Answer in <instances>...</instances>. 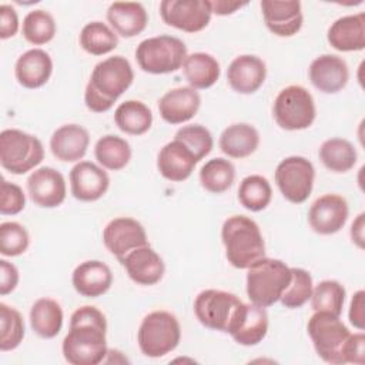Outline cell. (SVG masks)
<instances>
[{
  "mask_svg": "<svg viewBox=\"0 0 365 365\" xmlns=\"http://www.w3.org/2000/svg\"><path fill=\"white\" fill-rule=\"evenodd\" d=\"M118 44L115 31L103 21L87 23L80 31V46L93 56H103L113 51Z\"/></svg>",
  "mask_w": 365,
  "mask_h": 365,
  "instance_id": "obj_35",
  "label": "cell"
},
{
  "mask_svg": "<svg viewBox=\"0 0 365 365\" xmlns=\"http://www.w3.org/2000/svg\"><path fill=\"white\" fill-rule=\"evenodd\" d=\"M268 331V314L264 307L244 304L240 307L237 317L228 331L235 342L244 346L259 344Z\"/></svg>",
  "mask_w": 365,
  "mask_h": 365,
  "instance_id": "obj_18",
  "label": "cell"
},
{
  "mask_svg": "<svg viewBox=\"0 0 365 365\" xmlns=\"http://www.w3.org/2000/svg\"><path fill=\"white\" fill-rule=\"evenodd\" d=\"M24 338V321L20 312L0 302V351L16 349Z\"/></svg>",
  "mask_w": 365,
  "mask_h": 365,
  "instance_id": "obj_40",
  "label": "cell"
},
{
  "mask_svg": "<svg viewBox=\"0 0 365 365\" xmlns=\"http://www.w3.org/2000/svg\"><path fill=\"white\" fill-rule=\"evenodd\" d=\"M27 191L36 205L54 208L66 200V180L56 168L40 167L29 175Z\"/></svg>",
  "mask_w": 365,
  "mask_h": 365,
  "instance_id": "obj_15",
  "label": "cell"
},
{
  "mask_svg": "<svg viewBox=\"0 0 365 365\" xmlns=\"http://www.w3.org/2000/svg\"><path fill=\"white\" fill-rule=\"evenodd\" d=\"M242 301L232 292L204 289L194 299V314L205 328L228 332Z\"/></svg>",
  "mask_w": 365,
  "mask_h": 365,
  "instance_id": "obj_10",
  "label": "cell"
},
{
  "mask_svg": "<svg viewBox=\"0 0 365 365\" xmlns=\"http://www.w3.org/2000/svg\"><path fill=\"white\" fill-rule=\"evenodd\" d=\"M30 325L44 339L57 336L63 327V309L60 304L51 298H38L30 309Z\"/></svg>",
  "mask_w": 365,
  "mask_h": 365,
  "instance_id": "obj_31",
  "label": "cell"
},
{
  "mask_svg": "<svg viewBox=\"0 0 365 365\" xmlns=\"http://www.w3.org/2000/svg\"><path fill=\"white\" fill-rule=\"evenodd\" d=\"M308 74L312 86L325 94L341 91L349 80V70L345 60L335 54H322L314 58Z\"/></svg>",
  "mask_w": 365,
  "mask_h": 365,
  "instance_id": "obj_19",
  "label": "cell"
},
{
  "mask_svg": "<svg viewBox=\"0 0 365 365\" xmlns=\"http://www.w3.org/2000/svg\"><path fill=\"white\" fill-rule=\"evenodd\" d=\"M315 168L309 160L301 155H291L279 161L275 168V182L281 194L294 204L308 200L312 192Z\"/></svg>",
  "mask_w": 365,
  "mask_h": 365,
  "instance_id": "obj_11",
  "label": "cell"
},
{
  "mask_svg": "<svg viewBox=\"0 0 365 365\" xmlns=\"http://www.w3.org/2000/svg\"><path fill=\"white\" fill-rule=\"evenodd\" d=\"M19 30L17 11L10 4L0 6V38L6 40L16 36Z\"/></svg>",
  "mask_w": 365,
  "mask_h": 365,
  "instance_id": "obj_46",
  "label": "cell"
},
{
  "mask_svg": "<svg viewBox=\"0 0 365 365\" xmlns=\"http://www.w3.org/2000/svg\"><path fill=\"white\" fill-rule=\"evenodd\" d=\"M94 155L98 164L104 168L118 171L124 168L131 160V147L124 138L107 134L97 140Z\"/></svg>",
  "mask_w": 365,
  "mask_h": 365,
  "instance_id": "obj_33",
  "label": "cell"
},
{
  "mask_svg": "<svg viewBox=\"0 0 365 365\" xmlns=\"http://www.w3.org/2000/svg\"><path fill=\"white\" fill-rule=\"evenodd\" d=\"M307 331L319 358L334 365L345 364L344 349L351 332L339 317L324 311H315L308 321Z\"/></svg>",
  "mask_w": 365,
  "mask_h": 365,
  "instance_id": "obj_7",
  "label": "cell"
},
{
  "mask_svg": "<svg viewBox=\"0 0 365 365\" xmlns=\"http://www.w3.org/2000/svg\"><path fill=\"white\" fill-rule=\"evenodd\" d=\"M235 180V167L231 161L217 157L208 160L200 170L201 185L212 194L227 191Z\"/></svg>",
  "mask_w": 365,
  "mask_h": 365,
  "instance_id": "obj_36",
  "label": "cell"
},
{
  "mask_svg": "<svg viewBox=\"0 0 365 365\" xmlns=\"http://www.w3.org/2000/svg\"><path fill=\"white\" fill-rule=\"evenodd\" d=\"M110 187L108 174L94 163L80 161L70 171V188L80 201H97Z\"/></svg>",
  "mask_w": 365,
  "mask_h": 365,
  "instance_id": "obj_17",
  "label": "cell"
},
{
  "mask_svg": "<svg viewBox=\"0 0 365 365\" xmlns=\"http://www.w3.org/2000/svg\"><path fill=\"white\" fill-rule=\"evenodd\" d=\"M200 104L201 97L195 88L175 87L160 98L158 111L165 123L182 124L197 114Z\"/></svg>",
  "mask_w": 365,
  "mask_h": 365,
  "instance_id": "obj_21",
  "label": "cell"
},
{
  "mask_svg": "<svg viewBox=\"0 0 365 365\" xmlns=\"http://www.w3.org/2000/svg\"><path fill=\"white\" fill-rule=\"evenodd\" d=\"M365 335L362 332L351 334L345 349H344V361L345 364H359L362 365L365 361Z\"/></svg>",
  "mask_w": 365,
  "mask_h": 365,
  "instance_id": "obj_45",
  "label": "cell"
},
{
  "mask_svg": "<svg viewBox=\"0 0 365 365\" xmlns=\"http://www.w3.org/2000/svg\"><path fill=\"white\" fill-rule=\"evenodd\" d=\"M364 212H361L356 220L352 222L351 225V238H352V242L356 244L358 248L364 250V227H365V222H364Z\"/></svg>",
  "mask_w": 365,
  "mask_h": 365,
  "instance_id": "obj_50",
  "label": "cell"
},
{
  "mask_svg": "<svg viewBox=\"0 0 365 365\" xmlns=\"http://www.w3.org/2000/svg\"><path fill=\"white\" fill-rule=\"evenodd\" d=\"M107 321L104 314L91 305L76 309L70 318V329L63 339L64 359L71 365H97L108 354Z\"/></svg>",
  "mask_w": 365,
  "mask_h": 365,
  "instance_id": "obj_1",
  "label": "cell"
},
{
  "mask_svg": "<svg viewBox=\"0 0 365 365\" xmlns=\"http://www.w3.org/2000/svg\"><path fill=\"white\" fill-rule=\"evenodd\" d=\"M90 134L78 124H64L58 127L50 138L53 155L64 163L81 160L88 148Z\"/></svg>",
  "mask_w": 365,
  "mask_h": 365,
  "instance_id": "obj_25",
  "label": "cell"
},
{
  "mask_svg": "<svg viewBox=\"0 0 365 365\" xmlns=\"http://www.w3.org/2000/svg\"><path fill=\"white\" fill-rule=\"evenodd\" d=\"M44 158L41 141L21 130L7 128L0 133V164L11 174H26Z\"/></svg>",
  "mask_w": 365,
  "mask_h": 365,
  "instance_id": "obj_8",
  "label": "cell"
},
{
  "mask_svg": "<svg viewBox=\"0 0 365 365\" xmlns=\"http://www.w3.org/2000/svg\"><path fill=\"white\" fill-rule=\"evenodd\" d=\"M265 63L252 54H242L235 57L227 70V80L230 87L240 94L255 93L265 81Z\"/></svg>",
  "mask_w": 365,
  "mask_h": 365,
  "instance_id": "obj_20",
  "label": "cell"
},
{
  "mask_svg": "<svg viewBox=\"0 0 365 365\" xmlns=\"http://www.w3.org/2000/svg\"><path fill=\"white\" fill-rule=\"evenodd\" d=\"M71 282L80 295L97 298L110 289L113 274L107 264L98 259H88L74 268Z\"/></svg>",
  "mask_w": 365,
  "mask_h": 365,
  "instance_id": "obj_23",
  "label": "cell"
},
{
  "mask_svg": "<svg viewBox=\"0 0 365 365\" xmlns=\"http://www.w3.org/2000/svg\"><path fill=\"white\" fill-rule=\"evenodd\" d=\"M160 14L165 24L185 33H197L208 26L212 10L207 0H163Z\"/></svg>",
  "mask_w": 365,
  "mask_h": 365,
  "instance_id": "obj_12",
  "label": "cell"
},
{
  "mask_svg": "<svg viewBox=\"0 0 365 365\" xmlns=\"http://www.w3.org/2000/svg\"><path fill=\"white\" fill-rule=\"evenodd\" d=\"M272 188L269 181L258 174L242 178L238 187V200L241 205L252 212L262 211L271 202Z\"/></svg>",
  "mask_w": 365,
  "mask_h": 365,
  "instance_id": "obj_37",
  "label": "cell"
},
{
  "mask_svg": "<svg viewBox=\"0 0 365 365\" xmlns=\"http://www.w3.org/2000/svg\"><path fill=\"white\" fill-rule=\"evenodd\" d=\"M210 4H211L212 13H215L218 16H228V14H232L234 11H237L238 9H241L242 6H245L247 3L228 1V0H214V1H210Z\"/></svg>",
  "mask_w": 365,
  "mask_h": 365,
  "instance_id": "obj_49",
  "label": "cell"
},
{
  "mask_svg": "<svg viewBox=\"0 0 365 365\" xmlns=\"http://www.w3.org/2000/svg\"><path fill=\"white\" fill-rule=\"evenodd\" d=\"M309 299L314 311H324L341 317L345 301V288L338 281L324 279L312 288Z\"/></svg>",
  "mask_w": 365,
  "mask_h": 365,
  "instance_id": "obj_38",
  "label": "cell"
},
{
  "mask_svg": "<svg viewBox=\"0 0 365 365\" xmlns=\"http://www.w3.org/2000/svg\"><path fill=\"white\" fill-rule=\"evenodd\" d=\"M198 160L178 140L167 143L157 155V168L160 174L170 181H184L194 171Z\"/></svg>",
  "mask_w": 365,
  "mask_h": 365,
  "instance_id": "obj_24",
  "label": "cell"
},
{
  "mask_svg": "<svg viewBox=\"0 0 365 365\" xmlns=\"http://www.w3.org/2000/svg\"><path fill=\"white\" fill-rule=\"evenodd\" d=\"M120 264L125 268L128 277L140 285L157 284L165 271L163 258L150 245L130 251L120 259Z\"/></svg>",
  "mask_w": 365,
  "mask_h": 365,
  "instance_id": "obj_22",
  "label": "cell"
},
{
  "mask_svg": "<svg viewBox=\"0 0 365 365\" xmlns=\"http://www.w3.org/2000/svg\"><path fill=\"white\" fill-rule=\"evenodd\" d=\"M106 248L120 261L130 251L148 245L144 227L134 218L118 217L111 220L103 231Z\"/></svg>",
  "mask_w": 365,
  "mask_h": 365,
  "instance_id": "obj_13",
  "label": "cell"
},
{
  "mask_svg": "<svg viewBox=\"0 0 365 365\" xmlns=\"http://www.w3.org/2000/svg\"><path fill=\"white\" fill-rule=\"evenodd\" d=\"M53 73V61L48 53L41 48H31L23 53L14 66V76L20 86L38 88L44 86Z\"/></svg>",
  "mask_w": 365,
  "mask_h": 365,
  "instance_id": "obj_27",
  "label": "cell"
},
{
  "mask_svg": "<svg viewBox=\"0 0 365 365\" xmlns=\"http://www.w3.org/2000/svg\"><path fill=\"white\" fill-rule=\"evenodd\" d=\"M261 10L268 30L278 37H291L302 27V9L297 0H262Z\"/></svg>",
  "mask_w": 365,
  "mask_h": 365,
  "instance_id": "obj_16",
  "label": "cell"
},
{
  "mask_svg": "<svg viewBox=\"0 0 365 365\" xmlns=\"http://www.w3.org/2000/svg\"><path fill=\"white\" fill-rule=\"evenodd\" d=\"M184 76L192 88L205 90L217 83L220 78V63L208 53L187 54L182 63Z\"/></svg>",
  "mask_w": 365,
  "mask_h": 365,
  "instance_id": "obj_30",
  "label": "cell"
},
{
  "mask_svg": "<svg viewBox=\"0 0 365 365\" xmlns=\"http://www.w3.org/2000/svg\"><path fill=\"white\" fill-rule=\"evenodd\" d=\"M272 115L275 123L288 131L308 128L317 115L312 94L302 86L282 88L274 100Z\"/></svg>",
  "mask_w": 365,
  "mask_h": 365,
  "instance_id": "obj_9",
  "label": "cell"
},
{
  "mask_svg": "<svg viewBox=\"0 0 365 365\" xmlns=\"http://www.w3.org/2000/svg\"><path fill=\"white\" fill-rule=\"evenodd\" d=\"M56 21L46 10L29 11L23 19L21 33L24 38L34 46H41L51 41L56 36Z\"/></svg>",
  "mask_w": 365,
  "mask_h": 365,
  "instance_id": "obj_39",
  "label": "cell"
},
{
  "mask_svg": "<svg viewBox=\"0 0 365 365\" xmlns=\"http://www.w3.org/2000/svg\"><path fill=\"white\" fill-rule=\"evenodd\" d=\"M26 207V195L14 182H9L7 180L1 181L0 188V212L3 215H16L23 211Z\"/></svg>",
  "mask_w": 365,
  "mask_h": 365,
  "instance_id": "obj_44",
  "label": "cell"
},
{
  "mask_svg": "<svg viewBox=\"0 0 365 365\" xmlns=\"http://www.w3.org/2000/svg\"><path fill=\"white\" fill-rule=\"evenodd\" d=\"M364 297L365 292L362 289L356 291L351 299V305H349V322L358 328L359 331L364 329L365 327V317H364Z\"/></svg>",
  "mask_w": 365,
  "mask_h": 365,
  "instance_id": "obj_48",
  "label": "cell"
},
{
  "mask_svg": "<svg viewBox=\"0 0 365 365\" xmlns=\"http://www.w3.org/2000/svg\"><path fill=\"white\" fill-rule=\"evenodd\" d=\"M181 339V327L175 315L168 311L147 314L138 328L140 351L148 358H160L174 351Z\"/></svg>",
  "mask_w": 365,
  "mask_h": 365,
  "instance_id": "obj_5",
  "label": "cell"
},
{
  "mask_svg": "<svg viewBox=\"0 0 365 365\" xmlns=\"http://www.w3.org/2000/svg\"><path fill=\"white\" fill-rule=\"evenodd\" d=\"M107 21L117 34L131 38L145 30L148 14L141 3L114 1L107 9Z\"/></svg>",
  "mask_w": 365,
  "mask_h": 365,
  "instance_id": "obj_28",
  "label": "cell"
},
{
  "mask_svg": "<svg viewBox=\"0 0 365 365\" xmlns=\"http://www.w3.org/2000/svg\"><path fill=\"white\" fill-rule=\"evenodd\" d=\"M258 145L259 133L247 123L231 124L220 135V148L231 158H245L255 153Z\"/></svg>",
  "mask_w": 365,
  "mask_h": 365,
  "instance_id": "obj_29",
  "label": "cell"
},
{
  "mask_svg": "<svg viewBox=\"0 0 365 365\" xmlns=\"http://www.w3.org/2000/svg\"><path fill=\"white\" fill-rule=\"evenodd\" d=\"M115 125L125 134L141 135L153 124V113L143 101L127 100L114 111Z\"/></svg>",
  "mask_w": 365,
  "mask_h": 365,
  "instance_id": "obj_32",
  "label": "cell"
},
{
  "mask_svg": "<svg viewBox=\"0 0 365 365\" xmlns=\"http://www.w3.org/2000/svg\"><path fill=\"white\" fill-rule=\"evenodd\" d=\"M187 57V46L174 36H155L143 40L135 48L140 68L150 74L174 73Z\"/></svg>",
  "mask_w": 365,
  "mask_h": 365,
  "instance_id": "obj_6",
  "label": "cell"
},
{
  "mask_svg": "<svg viewBox=\"0 0 365 365\" xmlns=\"http://www.w3.org/2000/svg\"><path fill=\"white\" fill-rule=\"evenodd\" d=\"M319 158L329 171L346 173L356 164V150L348 140L334 137L321 144Z\"/></svg>",
  "mask_w": 365,
  "mask_h": 365,
  "instance_id": "obj_34",
  "label": "cell"
},
{
  "mask_svg": "<svg viewBox=\"0 0 365 365\" xmlns=\"http://www.w3.org/2000/svg\"><path fill=\"white\" fill-rule=\"evenodd\" d=\"M221 240L228 262L245 269L265 257V242L258 224L245 215L228 217L221 228Z\"/></svg>",
  "mask_w": 365,
  "mask_h": 365,
  "instance_id": "obj_3",
  "label": "cell"
},
{
  "mask_svg": "<svg viewBox=\"0 0 365 365\" xmlns=\"http://www.w3.org/2000/svg\"><path fill=\"white\" fill-rule=\"evenodd\" d=\"M174 138L181 141L195 155L198 161L208 155L214 145L210 130L200 124H191L178 128Z\"/></svg>",
  "mask_w": 365,
  "mask_h": 365,
  "instance_id": "obj_42",
  "label": "cell"
},
{
  "mask_svg": "<svg viewBox=\"0 0 365 365\" xmlns=\"http://www.w3.org/2000/svg\"><path fill=\"white\" fill-rule=\"evenodd\" d=\"M312 277L304 268H291V279L284 289L279 301L285 308L295 309L302 307L312 294Z\"/></svg>",
  "mask_w": 365,
  "mask_h": 365,
  "instance_id": "obj_41",
  "label": "cell"
},
{
  "mask_svg": "<svg viewBox=\"0 0 365 365\" xmlns=\"http://www.w3.org/2000/svg\"><path fill=\"white\" fill-rule=\"evenodd\" d=\"M328 43L338 51H361L365 48V14L336 19L328 29Z\"/></svg>",
  "mask_w": 365,
  "mask_h": 365,
  "instance_id": "obj_26",
  "label": "cell"
},
{
  "mask_svg": "<svg viewBox=\"0 0 365 365\" xmlns=\"http://www.w3.org/2000/svg\"><path fill=\"white\" fill-rule=\"evenodd\" d=\"M19 284V269L7 259H0V294L7 295Z\"/></svg>",
  "mask_w": 365,
  "mask_h": 365,
  "instance_id": "obj_47",
  "label": "cell"
},
{
  "mask_svg": "<svg viewBox=\"0 0 365 365\" xmlns=\"http://www.w3.org/2000/svg\"><path fill=\"white\" fill-rule=\"evenodd\" d=\"M29 232L21 224L16 221H6L0 224V252L3 255H21L29 248Z\"/></svg>",
  "mask_w": 365,
  "mask_h": 365,
  "instance_id": "obj_43",
  "label": "cell"
},
{
  "mask_svg": "<svg viewBox=\"0 0 365 365\" xmlns=\"http://www.w3.org/2000/svg\"><path fill=\"white\" fill-rule=\"evenodd\" d=\"M133 80V67L123 56H113L97 63L84 91L87 108L93 113L108 111Z\"/></svg>",
  "mask_w": 365,
  "mask_h": 365,
  "instance_id": "obj_2",
  "label": "cell"
},
{
  "mask_svg": "<svg viewBox=\"0 0 365 365\" xmlns=\"http://www.w3.org/2000/svg\"><path fill=\"white\" fill-rule=\"evenodd\" d=\"M247 269V295L252 304L267 308L279 301L291 279V268L284 261L262 257Z\"/></svg>",
  "mask_w": 365,
  "mask_h": 365,
  "instance_id": "obj_4",
  "label": "cell"
},
{
  "mask_svg": "<svg viewBox=\"0 0 365 365\" xmlns=\"http://www.w3.org/2000/svg\"><path fill=\"white\" fill-rule=\"evenodd\" d=\"M348 214L349 208L344 197L325 194L312 202L308 211V222L317 234L331 235L345 225Z\"/></svg>",
  "mask_w": 365,
  "mask_h": 365,
  "instance_id": "obj_14",
  "label": "cell"
}]
</instances>
